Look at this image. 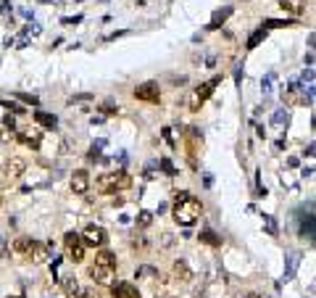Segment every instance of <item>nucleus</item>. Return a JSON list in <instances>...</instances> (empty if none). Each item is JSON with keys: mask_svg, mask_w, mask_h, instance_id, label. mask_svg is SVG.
Segmentation results:
<instances>
[{"mask_svg": "<svg viewBox=\"0 0 316 298\" xmlns=\"http://www.w3.org/2000/svg\"><path fill=\"white\" fill-rule=\"evenodd\" d=\"M150 222H153V214L150 211H140V217H137L140 227H150Z\"/></svg>", "mask_w": 316, "mask_h": 298, "instance_id": "c85d7f7f", "label": "nucleus"}, {"mask_svg": "<svg viewBox=\"0 0 316 298\" xmlns=\"http://www.w3.org/2000/svg\"><path fill=\"white\" fill-rule=\"evenodd\" d=\"M298 261H300V254H298V251H293V254H287V269H285V280H293L295 269H298Z\"/></svg>", "mask_w": 316, "mask_h": 298, "instance_id": "b1692460", "label": "nucleus"}, {"mask_svg": "<svg viewBox=\"0 0 316 298\" xmlns=\"http://www.w3.org/2000/svg\"><path fill=\"white\" fill-rule=\"evenodd\" d=\"M161 169L169 174V177H174V174H177V169H174V164H171L169 159H161Z\"/></svg>", "mask_w": 316, "mask_h": 298, "instance_id": "2f4dec72", "label": "nucleus"}, {"mask_svg": "<svg viewBox=\"0 0 316 298\" xmlns=\"http://www.w3.org/2000/svg\"><path fill=\"white\" fill-rule=\"evenodd\" d=\"M132 185V177L127 172H106L98 177V182H95V187L103 193V196H111V193H119L124 190V187Z\"/></svg>", "mask_w": 316, "mask_h": 298, "instance_id": "f03ea898", "label": "nucleus"}, {"mask_svg": "<svg viewBox=\"0 0 316 298\" xmlns=\"http://www.w3.org/2000/svg\"><path fill=\"white\" fill-rule=\"evenodd\" d=\"M24 169H27V161L14 156V159H8V161L3 164V169H0V179H3L5 185H11V182H16V179L21 177Z\"/></svg>", "mask_w": 316, "mask_h": 298, "instance_id": "20e7f679", "label": "nucleus"}, {"mask_svg": "<svg viewBox=\"0 0 316 298\" xmlns=\"http://www.w3.org/2000/svg\"><path fill=\"white\" fill-rule=\"evenodd\" d=\"M61 288H63V293H66L69 298H79L82 296V288H79V282H76L74 275H61Z\"/></svg>", "mask_w": 316, "mask_h": 298, "instance_id": "2eb2a0df", "label": "nucleus"}, {"mask_svg": "<svg viewBox=\"0 0 316 298\" xmlns=\"http://www.w3.org/2000/svg\"><path fill=\"white\" fill-rule=\"evenodd\" d=\"M95 267H106V269H116V256L111 254V251H98L95 254Z\"/></svg>", "mask_w": 316, "mask_h": 298, "instance_id": "a211bd4d", "label": "nucleus"}, {"mask_svg": "<svg viewBox=\"0 0 316 298\" xmlns=\"http://www.w3.org/2000/svg\"><path fill=\"white\" fill-rule=\"evenodd\" d=\"M306 153H308V156H316V142H311V145H308Z\"/></svg>", "mask_w": 316, "mask_h": 298, "instance_id": "4c0bfd02", "label": "nucleus"}, {"mask_svg": "<svg viewBox=\"0 0 316 298\" xmlns=\"http://www.w3.org/2000/svg\"><path fill=\"white\" fill-rule=\"evenodd\" d=\"M63 245H66V258H72V261H76V264L85 258V243H82V235H76V232H66Z\"/></svg>", "mask_w": 316, "mask_h": 298, "instance_id": "39448f33", "label": "nucleus"}, {"mask_svg": "<svg viewBox=\"0 0 316 298\" xmlns=\"http://www.w3.org/2000/svg\"><path fill=\"white\" fill-rule=\"evenodd\" d=\"M35 121L40 127H45V129H56L58 127V116L48 114V111H35Z\"/></svg>", "mask_w": 316, "mask_h": 298, "instance_id": "6ab92c4d", "label": "nucleus"}, {"mask_svg": "<svg viewBox=\"0 0 316 298\" xmlns=\"http://www.w3.org/2000/svg\"><path fill=\"white\" fill-rule=\"evenodd\" d=\"M266 227H269V232H272V235H277V222L272 217H266Z\"/></svg>", "mask_w": 316, "mask_h": 298, "instance_id": "c9c22d12", "label": "nucleus"}, {"mask_svg": "<svg viewBox=\"0 0 316 298\" xmlns=\"http://www.w3.org/2000/svg\"><path fill=\"white\" fill-rule=\"evenodd\" d=\"M308 45H311V48H316V32H314L311 37H308Z\"/></svg>", "mask_w": 316, "mask_h": 298, "instance_id": "ea45409f", "label": "nucleus"}, {"mask_svg": "<svg viewBox=\"0 0 316 298\" xmlns=\"http://www.w3.org/2000/svg\"><path fill=\"white\" fill-rule=\"evenodd\" d=\"M219 85H222V77H211L208 82H201V87H195V93L190 95V111H201V106L214 95Z\"/></svg>", "mask_w": 316, "mask_h": 298, "instance_id": "7ed1b4c3", "label": "nucleus"}, {"mask_svg": "<svg viewBox=\"0 0 316 298\" xmlns=\"http://www.w3.org/2000/svg\"><path fill=\"white\" fill-rule=\"evenodd\" d=\"M82 21V16H74V19H63V24H66V27H74V24H79Z\"/></svg>", "mask_w": 316, "mask_h": 298, "instance_id": "e433bc0d", "label": "nucleus"}, {"mask_svg": "<svg viewBox=\"0 0 316 298\" xmlns=\"http://www.w3.org/2000/svg\"><path fill=\"white\" fill-rule=\"evenodd\" d=\"M24 103H29V106H40V100H37V95H19Z\"/></svg>", "mask_w": 316, "mask_h": 298, "instance_id": "72a5a7b5", "label": "nucleus"}, {"mask_svg": "<svg viewBox=\"0 0 316 298\" xmlns=\"http://www.w3.org/2000/svg\"><path fill=\"white\" fill-rule=\"evenodd\" d=\"M279 8L293 14V16H300L306 11V0H279Z\"/></svg>", "mask_w": 316, "mask_h": 298, "instance_id": "f3484780", "label": "nucleus"}, {"mask_svg": "<svg viewBox=\"0 0 316 298\" xmlns=\"http://www.w3.org/2000/svg\"><path fill=\"white\" fill-rule=\"evenodd\" d=\"M90 277H93V282L98 285H113V269H106V267H90Z\"/></svg>", "mask_w": 316, "mask_h": 298, "instance_id": "4468645a", "label": "nucleus"}, {"mask_svg": "<svg viewBox=\"0 0 316 298\" xmlns=\"http://www.w3.org/2000/svg\"><path fill=\"white\" fill-rule=\"evenodd\" d=\"M106 240H108L106 230L98 227V224H87L85 232H82V243H85V245H93V248H100V245H106Z\"/></svg>", "mask_w": 316, "mask_h": 298, "instance_id": "0eeeda50", "label": "nucleus"}, {"mask_svg": "<svg viewBox=\"0 0 316 298\" xmlns=\"http://www.w3.org/2000/svg\"><path fill=\"white\" fill-rule=\"evenodd\" d=\"M295 19H266L263 21V29H282V27H295Z\"/></svg>", "mask_w": 316, "mask_h": 298, "instance_id": "412c9836", "label": "nucleus"}, {"mask_svg": "<svg viewBox=\"0 0 316 298\" xmlns=\"http://www.w3.org/2000/svg\"><path fill=\"white\" fill-rule=\"evenodd\" d=\"M134 98L137 100H145V103H158L161 100V90L156 82H145V85H140L134 90Z\"/></svg>", "mask_w": 316, "mask_h": 298, "instance_id": "6e6552de", "label": "nucleus"}, {"mask_svg": "<svg viewBox=\"0 0 316 298\" xmlns=\"http://www.w3.org/2000/svg\"><path fill=\"white\" fill-rule=\"evenodd\" d=\"M19 140L24 142V145H29L32 151H40V145H42V129H21L19 132Z\"/></svg>", "mask_w": 316, "mask_h": 298, "instance_id": "9b49d317", "label": "nucleus"}, {"mask_svg": "<svg viewBox=\"0 0 316 298\" xmlns=\"http://www.w3.org/2000/svg\"><path fill=\"white\" fill-rule=\"evenodd\" d=\"M235 14V8L232 5H224V8H219L214 16H211V24H208V29H222V24L227 21V19Z\"/></svg>", "mask_w": 316, "mask_h": 298, "instance_id": "dca6fc26", "label": "nucleus"}, {"mask_svg": "<svg viewBox=\"0 0 316 298\" xmlns=\"http://www.w3.org/2000/svg\"><path fill=\"white\" fill-rule=\"evenodd\" d=\"M201 214H203V206H201V200L192 196V193L179 190L177 196H174V219H177L182 227L195 224Z\"/></svg>", "mask_w": 316, "mask_h": 298, "instance_id": "f257e3e1", "label": "nucleus"}, {"mask_svg": "<svg viewBox=\"0 0 316 298\" xmlns=\"http://www.w3.org/2000/svg\"><path fill=\"white\" fill-rule=\"evenodd\" d=\"M35 243L37 240H32V238H16V240H14V251H16V254H21V256H29L32 248H35Z\"/></svg>", "mask_w": 316, "mask_h": 298, "instance_id": "aec40b11", "label": "nucleus"}, {"mask_svg": "<svg viewBox=\"0 0 316 298\" xmlns=\"http://www.w3.org/2000/svg\"><path fill=\"white\" fill-rule=\"evenodd\" d=\"M282 100H285V106H295V103H306V93H303L300 82H293L285 93H282Z\"/></svg>", "mask_w": 316, "mask_h": 298, "instance_id": "f8f14e48", "label": "nucleus"}, {"mask_svg": "<svg viewBox=\"0 0 316 298\" xmlns=\"http://www.w3.org/2000/svg\"><path fill=\"white\" fill-rule=\"evenodd\" d=\"M87 190H90V174H87V169H76L72 174V193L85 196Z\"/></svg>", "mask_w": 316, "mask_h": 298, "instance_id": "9d476101", "label": "nucleus"}, {"mask_svg": "<svg viewBox=\"0 0 316 298\" xmlns=\"http://www.w3.org/2000/svg\"><path fill=\"white\" fill-rule=\"evenodd\" d=\"M300 79H303V82H308V85H311V79H314V69H303Z\"/></svg>", "mask_w": 316, "mask_h": 298, "instance_id": "f704fd0d", "label": "nucleus"}, {"mask_svg": "<svg viewBox=\"0 0 316 298\" xmlns=\"http://www.w3.org/2000/svg\"><path fill=\"white\" fill-rule=\"evenodd\" d=\"M287 119H290L287 108H279V111H274V116H272V124H274V127H279V124H287Z\"/></svg>", "mask_w": 316, "mask_h": 298, "instance_id": "cd10ccee", "label": "nucleus"}, {"mask_svg": "<svg viewBox=\"0 0 316 298\" xmlns=\"http://www.w3.org/2000/svg\"><path fill=\"white\" fill-rule=\"evenodd\" d=\"M14 138H16V135H14V129H8V127H3V129H0V140H3V142H11Z\"/></svg>", "mask_w": 316, "mask_h": 298, "instance_id": "473e14b6", "label": "nucleus"}, {"mask_svg": "<svg viewBox=\"0 0 316 298\" xmlns=\"http://www.w3.org/2000/svg\"><path fill=\"white\" fill-rule=\"evenodd\" d=\"M3 108H8L11 114H24L27 111L24 106H19V103H14V100H3Z\"/></svg>", "mask_w": 316, "mask_h": 298, "instance_id": "c756f323", "label": "nucleus"}, {"mask_svg": "<svg viewBox=\"0 0 316 298\" xmlns=\"http://www.w3.org/2000/svg\"><path fill=\"white\" fill-rule=\"evenodd\" d=\"M185 148H187V156H190V161L195 164L198 151L203 148V132L198 127H187L185 129Z\"/></svg>", "mask_w": 316, "mask_h": 298, "instance_id": "423d86ee", "label": "nucleus"}, {"mask_svg": "<svg viewBox=\"0 0 316 298\" xmlns=\"http://www.w3.org/2000/svg\"><path fill=\"white\" fill-rule=\"evenodd\" d=\"M274 82H277V71H269V74L261 79V90H263V95H272Z\"/></svg>", "mask_w": 316, "mask_h": 298, "instance_id": "bb28decb", "label": "nucleus"}, {"mask_svg": "<svg viewBox=\"0 0 316 298\" xmlns=\"http://www.w3.org/2000/svg\"><path fill=\"white\" fill-rule=\"evenodd\" d=\"M174 275H177V280H182V282H187L192 277V272H190V267H187V261H174Z\"/></svg>", "mask_w": 316, "mask_h": 298, "instance_id": "4be33fe9", "label": "nucleus"}, {"mask_svg": "<svg viewBox=\"0 0 316 298\" xmlns=\"http://www.w3.org/2000/svg\"><path fill=\"white\" fill-rule=\"evenodd\" d=\"M298 230H300V238H308L311 243H316V211L306 214V217H300Z\"/></svg>", "mask_w": 316, "mask_h": 298, "instance_id": "1a4fd4ad", "label": "nucleus"}, {"mask_svg": "<svg viewBox=\"0 0 316 298\" xmlns=\"http://www.w3.org/2000/svg\"><path fill=\"white\" fill-rule=\"evenodd\" d=\"M111 296L113 298H143L140 290L134 288L132 282H113L111 285Z\"/></svg>", "mask_w": 316, "mask_h": 298, "instance_id": "ddd939ff", "label": "nucleus"}, {"mask_svg": "<svg viewBox=\"0 0 316 298\" xmlns=\"http://www.w3.org/2000/svg\"><path fill=\"white\" fill-rule=\"evenodd\" d=\"M134 3H137V5H145V0H134Z\"/></svg>", "mask_w": 316, "mask_h": 298, "instance_id": "a19ab883", "label": "nucleus"}, {"mask_svg": "<svg viewBox=\"0 0 316 298\" xmlns=\"http://www.w3.org/2000/svg\"><path fill=\"white\" fill-rule=\"evenodd\" d=\"M201 240H203L205 245H214V248H219V245H222V238H219L214 230H203V232H201Z\"/></svg>", "mask_w": 316, "mask_h": 298, "instance_id": "a878e982", "label": "nucleus"}, {"mask_svg": "<svg viewBox=\"0 0 316 298\" xmlns=\"http://www.w3.org/2000/svg\"><path fill=\"white\" fill-rule=\"evenodd\" d=\"M266 32H269V29H263V27H261V29H256L253 35L248 37V48H250V50H253V48H259V45H261L263 40H266Z\"/></svg>", "mask_w": 316, "mask_h": 298, "instance_id": "393cba45", "label": "nucleus"}, {"mask_svg": "<svg viewBox=\"0 0 316 298\" xmlns=\"http://www.w3.org/2000/svg\"><path fill=\"white\" fill-rule=\"evenodd\" d=\"M237 298H261L259 293H242V296H237Z\"/></svg>", "mask_w": 316, "mask_h": 298, "instance_id": "58836bf2", "label": "nucleus"}, {"mask_svg": "<svg viewBox=\"0 0 316 298\" xmlns=\"http://www.w3.org/2000/svg\"><path fill=\"white\" fill-rule=\"evenodd\" d=\"M100 111L106 114V116H113V114H119V106H113L111 100H106V103H103V106H100Z\"/></svg>", "mask_w": 316, "mask_h": 298, "instance_id": "7c9ffc66", "label": "nucleus"}, {"mask_svg": "<svg viewBox=\"0 0 316 298\" xmlns=\"http://www.w3.org/2000/svg\"><path fill=\"white\" fill-rule=\"evenodd\" d=\"M48 248L50 245H42V243H35V248H32V254H29V258L35 264H42L45 258H48Z\"/></svg>", "mask_w": 316, "mask_h": 298, "instance_id": "5701e85b", "label": "nucleus"}]
</instances>
